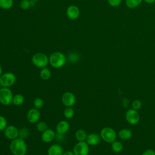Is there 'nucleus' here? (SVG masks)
I'll return each instance as SVG.
<instances>
[{
  "mask_svg": "<svg viewBox=\"0 0 155 155\" xmlns=\"http://www.w3.org/2000/svg\"><path fill=\"white\" fill-rule=\"evenodd\" d=\"M32 1L34 2H37V1H39L40 0H32Z\"/></svg>",
  "mask_w": 155,
  "mask_h": 155,
  "instance_id": "e433bc0d",
  "label": "nucleus"
},
{
  "mask_svg": "<svg viewBox=\"0 0 155 155\" xmlns=\"http://www.w3.org/2000/svg\"><path fill=\"white\" fill-rule=\"evenodd\" d=\"M44 105V100L41 97H36L33 101V106L34 108L40 110L41 109Z\"/></svg>",
  "mask_w": 155,
  "mask_h": 155,
  "instance_id": "a878e982",
  "label": "nucleus"
},
{
  "mask_svg": "<svg viewBox=\"0 0 155 155\" xmlns=\"http://www.w3.org/2000/svg\"><path fill=\"white\" fill-rule=\"evenodd\" d=\"M49 58V64L55 68L62 67L66 63L67 58L65 54L60 51H55L51 54Z\"/></svg>",
  "mask_w": 155,
  "mask_h": 155,
  "instance_id": "f03ea898",
  "label": "nucleus"
},
{
  "mask_svg": "<svg viewBox=\"0 0 155 155\" xmlns=\"http://www.w3.org/2000/svg\"><path fill=\"white\" fill-rule=\"evenodd\" d=\"M29 133H30V132H29V130H28V128H27L25 127L21 128L19 130V137L25 140V139H27L28 137Z\"/></svg>",
  "mask_w": 155,
  "mask_h": 155,
  "instance_id": "b1692460",
  "label": "nucleus"
},
{
  "mask_svg": "<svg viewBox=\"0 0 155 155\" xmlns=\"http://www.w3.org/2000/svg\"><path fill=\"white\" fill-rule=\"evenodd\" d=\"M13 5V0H0V8L4 10L10 9L12 7Z\"/></svg>",
  "mask_w": 155,
  "mask_h": 155,
  "instance_id": "4be33fe9",
  "label": "nucleus"
},
{
  "mask_svg": "<svg viewBox=\"0 0 155 155\" xmlns=\"http://www.w3.org/2000/svg\"><path fill=\"white\" fill-rule=\"evenodd\" d=\"M79 59V55L76 53H71L68 55V60L72 63L76 62Z\"/></svg>",
  "mask_w": 155,
  "mask_h": 155,
  "instance_id": "c756f323",
  "label": "nucleus"
},
{
  "mask_svg": "<svg viewBox=\"0 0 155 155\" xmlns=\"http://www.w3.org/2000/svg\"><path fill=\"white\" fill-rule=\"evenodd\" d=\"M143 1V0H126V6L129 8H134L138 7Z\"/></svg>",
  "mask_w": 155,
  "mask_h": 155,
  "instance_id": "412c9836",
  "label": "nucleus"
},
{
  "mask_svg": "<svg viewBox=\"0 0 155 155\" xmlns=\"http://www.w3.org/2000/svg\"><path fill=\"white\" fill-rule=\"evenodd\" d=\"M70 127V124L67 120H61L56 126V131L57 133L64 134L69 131Z\"/></svg>",
  "mask_w": 155,
  "mask_h": 155,
  "instance_id": "4468645a",
  "label": "nucleus"
},
{
  "mask_svg": "<svg viewBox=\"0 0 155 155\" xmlns=\"http://www.w3.org/2000/svg\"><path fill=\"white\" fill-rule=\"evenodd\" d=\"M87 135L88 134L84 130L79 129L75 133V138L78 142L85 141Z\"/></svg>",
  "mask_w": 155,
  "mask_h": 155,
  "instance_id": "a211bd4d",
  "label": "nucleus"
},
{
  "mask_svg": "<svg viewBox=\"0 0 155 155\" xmlns=\"http://www.w3.org/2000/svg\"><path fill=\"white\" fill-rule=\"evenodd\" d=\"M121 2L122 0H108V4L113 7H118L121 4Z\"/></svg>",
  "mask_w": 155,
  "mask_h": 155,
  "instance_id": "2f4dec72",
  "label": "nucleus"
},
{
  "mask_svg": "<svg viewBox=\"0 0 155 155\" xmlns=\"http://www.w3.org/2000/svg\"><path fill=\"white\" fill-rule=\"evenodd\" d=\"M63 114L66 119H71L74 115V111L72 107H66Z\"/></svg>",
  "mask_w": 155,
  "mask_h": 155,
  "instance_id": "393cba45",
  "label": "nucleus"
},
{
  "mask_svg": "<svg viewBox=\"0 0 155 155\" xmlns=\"http://www.w3.org/2000/svg\"><path fill=\"white\" fill-rule=\"evenodd\" d=\"M9 148L13 155H25L27 152V146L25 140L19 137L11 141Z\"/></svg>",
  "mask_w": 155,
  "mask_h": 155,
  "instance_id": "f257e3e1",
  "label": "nucleus"
},
{
  "mask_svg": "<svg viewBox=\"0 0 155 155\" xmlns=\"http://www.w3.org/2000/svg\"><path fill=\"white\" fill-rule=\"evenodd\" d=\"M2 74V68L1 65H0V77L1 76Z\"/></svg>",
  "mask_w": 155,
  "mask_h": 155,
  "instance_id": "c9c22d12",
  "label": "nucleus"
},
{
  "mask_svg": "<svg viewBox=\"0 0 155 155\" xmlns=\"http://www.w3.org/2000/svg\"><path fill=\"white\" fill-rule=\"evenodd\" d=\"M61 101L64 106L66 107H72L76 104V96L72 92H65L61 97Z\"/></svg>",
  "mask_w": 155,
  "mask_h": 155,
  "instance_id": "6e6552de",
  "label": "nucleus"
},
{
  "mask_svg": "<svg viewBox=\"0 0 155 155\" xmlns=\"http://www.w3.org/2000/svg\"><path fill=\"white\" fill-rule=\"evenodd\" d=\"M143 1L147 4H153L155 2V0H143Z\"/></svg>",
  "mask_w": 155,
  "mask_h": 155,
  "instance_id": "f704fd0d",
  "label": "nucleus"
},
{
  "mask_svg": "<svg viewBox=\"0 0 155 155\" xmlns=\"http://www.w3.org/2000/svg\"><path fill=\"white\" fill-rule=\"evenodd\" d=\"M111 149L115 153H119L123 150V145L120 141L115 140L111 143Z\"/></svg>",
  "mask_w": 155,
  "mask_h": 155,
  "instance_id": "5701e85b",
  "label": "nucleus"
},
{
  "mask_svg": "<svg viewBox=\"0 0 155 155\" xmlns=\"http://www.w3.org/2000/svg\"><path fill=\"white\" fill-rule=\"evenodd\" d=\"M100 136L105 142L111 143L116 140V133L112 128L106 127L101 130Z\"/></svg>",
  "mask_w": 155,
  "mask_h": 155,
  "instance_id": "423d86ee",
  "label": "nucleus"
},
{
  "mask_svg": "<svg viewBox=\"0 0 155 155\" xmlns=\"http://www.w3.org/2000/svg\"><path fill=\"white\" fill-rule=\"evenodd\" d=\"M48 128V125L44 121H39L36 123V129L39 132H44Z\"/></svg>",
  "mask_w": 155,
  "mask_h": 155,
  "instance_id": "bb28decb",
  "label": "nucleus"
},
{
  "mask_svg": "<svg viewBox=\"0 0 155 155\" xmlns=\"http://www.w3.org/2000/svg\"><path fill=\"white\" fill-rule=\"evenodd\" d=\"M64 150L59 144H53L47 150V155H62Z\"/></svg>",
  "mask_w": 155,
  "mask_h": 155,
  "instance_id": "dca6fc26",
  "label": "nucleus"
},
{
  "mask_svg": "<svg viewBox=\"0 0 155 155\" xmlns=\"http://www.w3.org/2000/svg\"><path fill=\"white\" fill-rule=\"evenodd\" d=\"M4 134L9 140H14L19 137V130L14 125H7L4 130Z\"/></svg>",
  "mask_w": 155,
  "mask_h": 155,
  "instance_id": "9d476101",
  "label": "nucleus"
},
{
  "mask_svg": "<svg viewBox=\"0 0 155 155\" xmlns=\"http://www.w3.org/2000/svg\"><path fill=\"white\" fill-rule=\"evenodd\" d=\"M131 106H132V108L135 110H139L141 107H142V102H140V101L139 100H134L133 102H132V104H131Z\"/></svg>",
  "mask_w": 155,
  "mask_h": 155,
  "instance_id": "7c9ffc66",
  "label": "nucleus"
},
{
  "mask_svg": "<svg viewBox=\"0 0 155 155\" xmlns=\"http://www.w3.org/2000/svg\"><path fill=\"white\" fill-rule=\"evenodd\" d=\"M1 88H2V87H1V85H0V89H1Z\"/></svg>",
  "mask_w": 155,
  "mask_h": 155,
  "instance_id": "4c0bfd02",
  "label": "nucleus"
},
{
  "mask_svg": "<svg viewBox=\"0 0 155 155\" xmlns=\"http://www.w3.org/2000/svg\"><path fill=\"white\" fill-rule=\"evenodd\" d=\"M16 81V75L12 72H7L0 77V85L2 87L10 88L13 86Z\"/></svg>",
  "mask_w": 155,
  "mask_h": 155,
  "instance_id": "39448f33",
  "label": "nucleus"
},
{
  "mask_svg": "<svg viewBox=\"0 0 155 155\" xmlns=\"http://www.w3.org/2000/svg\"><path fill=\"white\" fill-rule=\"evenodd\" d=\"M66 14L70 19L75 20L79 18L80 15V10L77 6L71 5L67 8Z\"/></svg>",
  "mask_w": 155,
  "mask_h": 155,
  "instance_id": "f8f14e48",
  "label": "nucleus"
},
{
  "mask_svg": "<svg viewBox=\"0 0 155 155\" xmlns=\"http://www.w3.org/2000/svg\"><path fill=\"white\" fill-rule=\"evenodd\" d=\"M119 137L122 140H128L132 136V132L127 128H123L119 131Z\"/></svg>",
  "mask_w": 155,
  "mask_h": 155,
  "instance_id": "f3484780",
  "label": "nucleus"
},
{
  "mask_svg": "<svg viewBox=\"0 0 155 155\" xmlns=\"http://www.w3.org/2000/svg\"><path fill=\"white\" fill-rule=\"evenodd\" d=\"M62 155H75L74 153H73V151H70V150H67L65 151H64Z\"/></svg>",
  "mask_w": 155,
  "mask_h": 155,
  "instance_id": "72a5a7b5",
  "label": "nucleus"
},
{
  "mask_svg": "<svg viewBox=\"0 0 155 155\" xmlns=\"http://www.w3.org/2000/svg\"><path fill=\"white\" fill-rule=\"evenodd\" d=\"M31 5V2L28 0H22L20 2V7L24 10H28Z\"/></svg>",
  "mask_w": 155,
  "mask_h": 155,
  "instance_id": "c85d7f7f",
  "label": "nucleus"
},
{
  "mask_svg": "<svg viewBox=\"0 0 155 155\" xmlns=\"http://www.w3.org/2000/svg\"><path fill=\"white\" fill-rule=\"evenodd\" d=\"M51 75V71L49 68L47 67H44L41 68V70L39 72V76L40 78L44 81L48 80Z\"/></svg>",
  "mask_w": 155,
  "mask_h": 155,
  "instance_id": "6ab92c4d",
  "label": "nucleus"
},
{
  "mask_svg": "<svg viewBox=\"0 0 155 155\" xmlns=\"http://www.w3.org/2000/svg\"><path fill=\"white\" fill-rule=\"evenodd\" d=\"M101 136L95 133H91L87 135L86 142L90 146H95L98 145L101 141Z\"/></svg>",
  "mask_w": 155,
  "mask_h": 155,
  "instance_id": "2eb2a0df",
  "label": "nucleus"
},
{
  "mask_svg": "<svg viewBox=\"0 0 155 155\" xmlns=\"http://www.w3.org/2000/svg\"><path fill=\"white\" fill-rule=\"evenodd\" d=\"M24 97L22 94H16L13 96L12 104L15 106H20L24 102Z\"/></svg>",
  "mask_w": 155,
  "mask_h": 155,
  "instance_id": "aec40b11",
  "label": "nucleus"
},
{
  "mask_svg": "<svg viewBox=\"0 0 155 155\" xmlns=\"http://www.w3.org/2000/svg\"><path fill=\"white\" fill-rule=\"evenodd\" d=\"M142 155H155V151L152 149H148L143 151Z\"/></svg>",
  "mask_w": 155,
  "mask_h": 155,
  "instance_id": "473e14b6",
  "label": "nucleus"
},
{
  "mask_svg": "<svg viewBox=\"0 0 155 155\" xmlns=\"http://www.w3.org/2000/svg\"><path fill=\"white\" fill-rule=\"evenodd\" d=\"M7 127V120L5 117L0 115V131H4Z\"/></svg>",
  "mask_w": 155,
  "mask_h": 155,
  "instance_id": "cd10ccee",
  "label": "nucleus"
},
{
  "mask_svg": "<svg viewBox=\"0 0 155 155\" xmlns=\"http://www.w3.org/2000/svg\"><path fill=\"white\" fill-rule=\"evenodd\" d=\"M41 117L40 110L35 108H30L27 113V119L31 124L37 123Z\"/></svg>",
  "mask_w": 155,
  "mask_h": 155,
  "instance_id": "9b49d317",
  "label": "nucleus"
},
{
  "mask_svg": "<svg viewBox=\"0 0 155 155\" xmlns=\"http://www.w3.org/2000/svg\"><path fill=\"white\" fill-rule=\"evenodd\" d=\"M73 151L75 155H88L90 151L89 145L86 141L78 142L74 145Z\"/></svg>",
  "mask_w": 155,
  "mask_h": 155,
  "instance_id": "0eeeda50",
  "label": "nucleus"
},
{
  "mask_svg": "<svg viewBox=\"0 0 155 155\" xmlns=\"http://www.w3.org/2000/svg\"><path fill=\"white\" fill-rule=\"evenodd\" d=\"M154 46H155V44H154Z\"/></svg>",
  "mask_w": 155,
  "mask_h": 155,
  "instance_id": "58836bf2",
  "label": "nucleus"
},
{
  "mask_svg": "<svg viewBox=\"0 0 155 155\" xmlns=\"http://www.w3.org/2000/svg\"><path fill=\"white\" fill-rule=\"evenodd\" d=\"M21 1H22V0H21Z\"/></svg>",
  "mask_w": 155,
  "mask_h": 155,
  "instance_id": "ea45409f",
  "label": "nucleus"
},
{
  "mask_svg": "<svg viewBox=\"0 0 155 155\" xmlns=\"http://www.w3.org/2000/svg\"><path fill=\"white\" fill-rule=\"evenodd\" d=\"M32 63L35 66L38 68H44L49 63L48 57L44 53H36L31 58Z\"/></svg>",
  "mask_w": 155,
  "mask_h": 155,
  "instance_id": "7ed1b4c3",
  "label": "nucleus"
},
{
  "mask_svg": "<svg viewBox=\"0 0 155 155\" xmlns=\"http://www.w3.org/2000/svg\"><path fill=\"white\" fill-rule=\"evenodd\" d=\"M125 119L129 124L131 125H135L139 122L140 120V116L138 112L132 108L128 110L126 112Z\"/></svg>",
  "mask_w": 155,
  "mask_h": 155,
  "instance_id": "1a4fd4ad",
  "label": "nucleus"
},
{
  "mask_svg": "<svg viewBox=\"0 0 155 155\" xmlns=\"http://www.w3.org/2000/svg\"><path fill=\"white\" fill-rule=\"evenodd\" d=\"M13 96V92L10 88L2 87L0 89V103L5 106L11 105Z\"/></svg>",
  "mask_w": 155,
  "mask_h": 155,
  "instance_id": "20e7f679",
  "label": "nucleus"
},
{
  "mask_svg": "<svg viewBox=\"0 0 155 155\" xmlns=\"http://www.w3.org/2000/svg\"><path fill=\"white\" fill-rule=\"evenodd\" d=\"M56 134L55 131L52 129L47 128L45 131L42 133L41 140L45 143H50L55 139Z\"/></svg>",
  "mask_w": 155,
  "mask_h": 155,
  "instance_id": "ddd939ff",
  "label": "nucleus"
}]
</instances>
